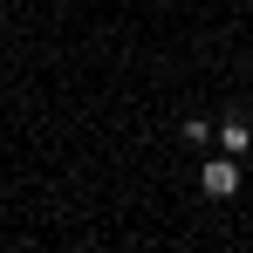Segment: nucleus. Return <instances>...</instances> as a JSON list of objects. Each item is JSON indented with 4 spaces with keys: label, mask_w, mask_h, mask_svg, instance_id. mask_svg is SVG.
<instances>
[{
    "label": "nucleus",
    "mask_w": 253,
    "mask_h": 253,
    "mask_svg": "<svg viewBox=\"0 0 253 253\" xmlns=\"http://www.w3.org/2000/svg\"><path fill=\"white\" fill-rule=\"evenodd\" d=\"M199 185H206V199H233V192H240V158H233V151H226V158H212Z\"/></svg>",
    "instance_id": "1"
},
{
    "label": "nucleus",
    "mask_w": 253,
    "mask_h": 253,
    "mask_svg": "<svg viewBox=\"0 0 253 253\" xmlns=\"http://www.w3.org/2000/svg\"><path fill=\"white\" fill-rule=\"evenodd\" d=\"M219 144H226V151L240 158V151H247V144H253V130H247V124H226V130H219Z\"/></svg>",
    "instance_id": "2"
}]
</instances>
